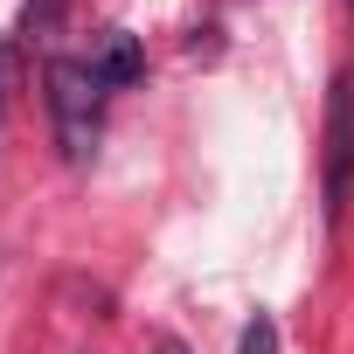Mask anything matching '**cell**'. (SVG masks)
I'll use <instances>...</instances> for the list:
<instances>
[{"label": "cell", "instance_id": "obj_1", "mask_svg": "<svg viewBox=\"0 0 354 354\" xmlns=\"http://www.w3.org/2000/svg\"><path fill=\"white\" fill-rule=\"evenodd\" d=\"M97 104H104V84L91 63H49V111H56V139L70 160H91L97 146Z\"/></svg>", "mask_w": 354, "mask_h": 354}, {"label": "cell", "instance_id": "obj_2", "mask_svg": "<svg viewBox=\"0 0 354 354\" xmlns=\"http://www.w3.org/2000/svg\"><path fill=\"white\" fill-rule=\"evenodd\" d=\"M354 202V70H333L326 91V223L340 230Z\"/></svg>", "mask_w": 354, "mask_h": 354}, {"label": "cell", "instance_id": "obj_3", "mask_svg": "<svg viewBox=\"0 0 354 354\" xmlns=\"http://www.w3.org/2000/svg\"><path fill=\"white\" fill-rule=\"evenodd\" d=\"M91 70H97V84H104V91H125V84H139V70H146V49H139V35L111 28V35L97 42Z\"/></svg>", "mask_w": 354, "mask_h": 354}, {"label": "cell", "instance_id": "obj_4", "mask_svg": "<svg viewBox=\"0 0 354 354\" xmlns=\"http://www.w3.org/2000/svg\"><path fill=\"white\" fill-rule=\"evenodd\" d=\"M236 354H278V326H271V313H257V319L243 326V340H236Z\"/></svg>", "mask_w": 354, "mask_h": 354}]
</instances>
